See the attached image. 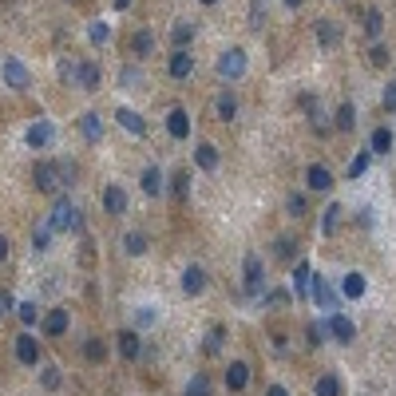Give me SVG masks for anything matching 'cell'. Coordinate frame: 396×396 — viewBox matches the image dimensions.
Listing matches in <instances>:
<instances>
[{
  "instance_id": "7bdbcfd3",
  "label": "cell",
  "mask_w": 396,
  "mask_h": 396,
  "mask_svg": "<svg viewBox=\"0 0 396 396\" xmlns=\"http://www.w3.org/2000/svg\"><path fill=\"white\" fill-rule=\"evenodd\" d=\"M325 337H329V329H325V321H313V325H309V345H321Z\"/></svg>"
},
{
  "instance_id": "f1b7e54d",
  "label": "cell",
  "mask_w": 396,
  "mask_h": 396,
  "mask_svg": "<svg viewBox=\"0 0 396 396\" xmlns=\"http://www.w3.org/2000/svg\"><path fill=\"white\" fill-rule=\"evenodd\" d=\"M131 52H135V56H151V52H155V36H151L147 28H139L135 36H131Z\"/></svg>"
},
{
  "instance_id": "4fadbf2b",
  "label": "cell",
  "mask_w": 396,
  "mask_h": 396,
  "mask_svg": "<svg viewBox=\"0 0 396 396\" xmlns=\"http://www.w3.org/2000/svg\"><path fill=\"white\" fill-rule=\"evenodd\" d=\"M246 384H250V364H246V361H230V364H226V388H230V393H242Z\"/></svg>"
},
{
  "instance_id": "11a10c76",
  "label": "cell",
  "mask_w": 396,
  "mask_h": 396,
  "mask_svg": "<svg viewBox=\"0 0 396 396\" xmlns=\"http://www.w3.org/2000/svg\"><path fill=\"white\" fill-rule=\"evenodd\" d=\"M285 8H301V0H282Z\"/></svg>"
},
{
  "instance_id": "8d00e7d4",
  "label": "cell",
  "mask_w": 396,
  "mask_h": 396,
  "mask_svg": "<svg viewBox=\"0 0 396 396\" xmlns=\"http://www.w3.org/2000/svg\"><path fill=\"white\" fill-rule=\"evenodd\" d=\"M337 127H341V131H353V127H357V111H353V103H341V107H337Z\"/></svg>"
},
{
  "instance_id": "8fae6325",
  "label": "cell",
  "mask_w": 396,
  "mask_h": 396,
  "mask_svg": "<svg viewBox=\"0 0 396 396\" xmlns=\"http://www.w3.org/2000/svg\"><path fill=\"white\" fill-rule=\"evenodd\" d=\"M167 135H171V139H190V115L183 107L167 111Z\"/></svg>"
},
{
  "instance_id": "6da1fadb",
  "label": "cell",
  "mask_w": 396,
  "mask_h": 396,
  "mask_svg": "<svg viewBox=\"0 0 396 396\" xmlns=\"http://www.w3.org/2000/svg\"><path fill=\"white\" fill-rule=\"evenodd\" d=\"M48 226H52V234H67V230H79L83 226V218H79V206L63 194V198H56V206H52V218H48Z\"/></svg>"
},
{
  "instance_id": "74e56055",
  "label": "cell",
  "mask_w": 396,
  "mask_h": 396,
  "mask_svg": "<svg viewBox=\"0 0 396 396\" xmlns=\"http://www.w3.org/2000/svg\"><path fill=\"white\" fill-rule=\"evenodd\" d=\"M187 396H210V377H206V373H198V377H190V384H187Z\"/></svg>"
},
{
  "instance_id": "5b68a950",
  "label": "cell",
  "mask_w": 396,
  "mask_h": 396,
  "mask_svg": "<svg viewBox=\"0 0 396 396\" xmlns=\"http://www.w3.org/2000/svg\"><path fill=\"white\" fill-rule=\"evenodd\" d=\"M4 83L16 87V92H28V87H32V72L16 60V56H8V60H4Z\"/></svg>"
},
{
  "instance_id": "7402d4cb",
  "label": "cell",
  "mask_w": 396,
  "mask_h": 396,
  "mask_svg": "<svg viewBox=\"0 0 396 396\" xmlns=\"http://www.w3.org/2000/svg\"><path fill=\"white\" fill-rule=\"evenodd\" d=\"M79 131H83V139H87V143H99V139H103V119H99L95 111H87V115L79 119Z\"/></svg>"
},
{
  "instance_id": "681fc988",
  "label": "cell",
  "mask_w": 396,
  "mask_h": 396,
  "mask_svg": "<svg viewBox=\"0 0 396 396\" xmlns=\"http://www.w3.org/2000/svg\"><path fill=\"white\" fill-rule=\"evenodd\" d=\"M368 56H373V63H377V67H384V63H388V48H373Z\"/></svg>"
},
{
  "instance_id": "f35d334b",
  "label": "cell",
  "mask_w": 396,
  "mask_h": 396,
  "mask_svg": "<svg viewBox=\"0 0 396 396\" xmlns=\"http://www.w3.org/2000/svg\"><path fill=\"white\" fill-rule=\"evenodd\" d=\"M40 380H44V388H48V393H56V388H60V368H56V364H44Z\"/></svg>"
},
{
  "instance_id": "4dcf8cb0",
  "label": "cell",
  "mask_w": 396,
  "mask_h": 396,
  "mask_svg": "<svg viewBox=\"0 0 396 396\" xmlns=\"http://www.w3.org/2000/svg\"><path fill=\"white\" fill-rule=\"evenodd\" d=\"M83 357H87V361H92V364L107 361V345H103L99 337H87V341H83Z\"/></svg>"
},
{
  "instance_id": "f546056e",
  "label": "cell",
  "mask_w": 396,
  "mask_h": 396,
  "mask_svg": "<svg viewBox=\"0 0 396 396\" xmlns=\"http://www.w3.org/2000/svg\"><path fill=\"white\" fill-rule=\"evenodd\" d=\"M123 250L131 253V258L147 253V234H143V230H131V234H123Z\"/></svg>"
},
{
  "instance_id": "b9f144b4",
  "label": "cell",
  "mask_w": 396,
  "mask_h": 396,
  "mask_svg": "<svg viewBox=\"0 0 396 396\" xmlns=\"http://www.w3.org/2000/svg\"><path fill=\"white\" fill-rule=\"evenodd\" d=\"M119 83H123V87H135V83H143V72L139 67H123V72H119Z\"/></svg>"
},
{
  "instance_id": "44dd1931",
  "label": "cell",
  "mask_w": 396,
  "mask_h": 396,
  "mask_svg": "<svg viewBox=\"0 0 396 396\" xmlns=\"http://www.w3.org/2000/svg\"><path fill=\"white\" fill-rule=\"evenodd\" d=\"M317 44H325V48L341 44V28H337V20H317Z\"/></svg>"
},
{
  "instance_id": "bcb514c9",
  "label": "cell",
  "mask_w": 396,
  "mask_h": 396,
  "mask_svg": "<svg viewBox=\"0 0 396 396\" xmlns=\"http://www.w3.org/2000/svg\"><path fill=\"white\" fill-rule=\"evenodd\" d=\"M135 325H139V329L155 325V309H151V305H143V309H139V317H135Z\"/></svg>"
},
{
  "instance_id": "7a4b0ae2",
  "label": "cell",
  "mask_w": 396,
  "mask_h": 396,
  "mask_svg": "<svg viewBox=\"0 0 396 396\" xmlns=\"http://www.w3.org/2000/svg\"><path fill=\"white\" fill-rule=\"evenodd\" d=\"M242 289H246V298H262V289H266V266L258 253H246V262H242Z\"/></svg>"
},
{
  "instance_id": "3957f363",
  "label": "cell",
  "mask_w": 396,
  "mask_h": 396,
  "mask_svg": "<svg viewBox=\"0 0 396 396\" xmlns=\"http://www.w3.org/2000/svg\"><path fill=\"white\" fill-rule=\"evenodd\" d=\"M214 67H218L222 79H242L246 76V52H242V48H226Z\"/></svg>"
},
{
  "instance_id": "d6a6232c",
  "label": "cell",
  "mask_w": 396,
  "mask_h": 396,
  "mask_svg": "<svg viewBox=\"0 0 396 396\" xmlns=\"http://www.w3.org/2000/svg\"><path fill=\"white\" fill-rule=\"evenodd\" d=\"M194 32H198V24H190V20H178V24H174V32H171V40L183 48L187 40H194Z\"/></svg>"
},
{
  "instance_id": "816d5d0a",
  "label": "cell",
  "mask_w": 396,
  "mask_h": 396,
  "mask_svg": "<svg viewBox=\"0 0 396 396\" xmlns=\"http://www.w3.org/2000/svg\"><path fill=\"white\" fill-rule=\"evenodd\" d=\"M4 262H8V238L0 234V266H4Z\"/></svg>"
},
{
  "instance_id": "7dc6e473",
  "label": "cell",
  "mask_w": 396,
  "mask_h": 396,
  "mask_svg": "<svg viewBox=\"0 0 396 396\" xmlns=\"http://www.w3.org/2000/svg\"><path fill=\"white\" fill-rule=\"evenodd\" d=\"M278 258H285V262L293 258V242L289 238H278Z\"/></svg>"
},
{
  "instance_id": "83f0119b",
  "label": "cell",
  "mask_w": 396,
  "mask_h": 396,
  "mask_svg": "<svg viewBox=\"0 0 396 396\" xmlns=\"http://www.w3.org/2000/svg\"><path fill=\"white\" fill-rule=\"evenodd\" d=\"M214 111H218L222 123H230V119L238 115V99H234V92H222V95H218V103H214Z\"/></svg>"
},
{
  "instance_id": "52a82bcc",
  "label": "cell",
  "mask_w": 396,
  "mask_h": 396,
  "mask_svg": "<svg viewBox=\"0 0 396 396\" xmlns=\"http://www.w3.org/2000/svg\"><path fill=\"white\" fill-rule=\"evenodd\" d=\"M28 147H36V151H44V147H52V139H56V127H52V119H36V123L28 127Z\"/></svg>"
},
{
  "instance_id": "f6af8a7d",
  "label": "cell",
  "mask_w": 396,
  "mask_h": 396,
  "mask_svg": "<svg viewBox=\"0 0 396 396\" xmlns=\"http://www.w3.org/2000/svg\"><path fill=\"white\" fill-rule=\"evenodd\" d=\"M222 337H226V329H222V325H214L210 341H206V353H218V348H222Z\"/></svg>"
},
{
  "instance_id": "6f0895ef",
  "label": "cell",
  "mask_w": 396,
  "mask_h": 396,
  "mask_svg": "<svg viewBox=\"0 0 396 396\" xmlns=\"http://www.w3.org/2000/svg\"><path fill=\"white\" fill-rule=\"evenodd\" d=\"M198 4H218V0H198Z\"/></svg>"
},
{
  "instance_id": "ee69618b",
  "label": "cell",
  "mask_w": 396,
  "mask_h": 396,
  "mask_svg": "<svg viewBox=\"0 0 396 396\" xmlns=\"http://www.w3.org/2000/svg\"><path fill=\"white\" fill-rule=\"evenodd\" d=\"M187 190H190V174L178 171V174H174V194H178V198H187Z\"/></svg>"
},
{
  "instance_id": "8992f818",
  "label": "cell",
  "mask_w": 396,
  "mask_h": 396,
  "mask_svg": "<svg viewBox=\"0 0 396 396\" xmlns=\"http://www.w3.org/2000/svg\"><path fill=\"white\" fill-rule=\"evenodd\" d=\"M309 289H313V301L325 309V313H341V298H337V289H333L325 278H313V285H309Z\"/></svg>"
},
{
  "instance_id": "9f6ffc18",
  "label": "cell",
  "mask_w": 396,
  "mask_h": 396,
  "mask_svg": "<svg viewBox=\"0 0 396 396\" xmlns=\"http://www.w3.org/2000/svg\"><path fill=\"white\" fill-rule=\"evenodd\" d=\"M127 4H131V0H115V8H119V12H123Z\"/></svg>"
},
{
  "instance_id": "836d02e7",
  "label": "cell",
  "mask_w": 396,
  "mask_h": 396,
  "mask_svg": "<svg viewBox=\"0 0 396 396\" xmlns=\"http://www.w3.org/2000/svg\"><path fill=\"white\" fill-rule=\"evenodd\" d=\"M16 317H20V321L32 329V325L40 321V305H36V301H24V305H16Z\"/></svg>"
},
{
  "instance_id": "ba28073f",
  "label": "cell",
  "mask_w": 396,
  "mask_h": 396,
  "mask_svg": "<svg viewBox=\"0 0 396 396\" xmlns=\"http://www.w3.org/2000/svg\"><path fill=\"white\" fill-rule=\"evenodd\" d=\"M325 329H329V337H337L341 345H348V341L357 337V325H353L345 313H329L325 317Z\"/></svg>"
},
{
  "instance_id": "d4e9b609",
  "label": "cell",
  "mask_w": 396,
  "mask_h": 396,
  "mask_svg": "<svg viewBox=\"0 0 396 396\" xmlns=\"http://www.w3.org/2000/svg\"><path fill=\"white\" fill-rule=\"evenodd\" d=\"M341 214H345V210H341L337 202L325 206V214H321V234H325V238L337 234V226H341Z\"/></svg>"
},
{
  "instance_id": "277c9868",
  "label": "cell",
  "mask_w": 396,
  "mask_h": 396,
  "mask_svg": "<svg viewBox=\"0 0 396 396\" xmlns=\"http://www.w3.org/2000/svg\"><path fill=\"white\" fill-rule=\"evenodd\" d=\"M32 178H36V187L44 190V194H56L60 187H67V183H63V163H40Z\"/></svg>"
},
{
  "instance_id": "e0dca14e",
  "label": "cell",
  "mask_w": 396,
  "mask_h": 396,
  "mask_svg": "<svg viewBox=\"0 0 396 396\" xmlns=\"http://www.w3.org/2000/svg\"><path fill=\"white\" fill-rule=\"evenodd\" d=\"M305 183H309V190H321V194H325V190L333 187V171L321 167V163H313V167L305 171Z\"/></svg>"
},
{
  "instance_id": "d6986e66",
  "label": "cell",
  "mask_w": 396,
  "mask_h": 396,
  "mask_svg": "<svg viewBox=\"0 0 396 396\" xmlns=\"http://www.w3.org/2000/svg\"><path fill=\"white\" fill-rule=\"evenodd\" d=\"M194 163H198L202 171H218V147H214V143H198V147H194Z\"/></svg>"
},
{
  "instance_id": "c3c4849f",
  "label": "cell",
  "mask_w": 396,
  "mask_h": 396,
  "mask_svg": "<svg viewBox=\"0 0 396 396\" xmlns=\"http://www.w3.org/2000/svg\"><path fill=\"white\" fill-rule=\"evenodd\" d=\"M384 107H388V111H396V79L388 83V87H384Z\"/></svg>"
},
{
  "instance_id": "f907efd6",
  "label": "cell",
  "mask_w": 396,
  "mask_h": 396,
  "mask_svg": "<svg viewBox=\"0 0 396 396\" xmlns=\"http://www.w3.org/2000/svg\"><path fill=\"white\" fill-rule=\"evenodd\" d=\"M262 20H266V12L253 4V8H250V28H262Z\"/></svg>"
},
{
  "instance_id": "ffe728a7",
  "label": "cell",
  "mask_w": 396,
  "mask_h": 396,
  "mask_svg": "<svg viewBox=\"0 0 396 396\" xmlns=\"http://www.w3.org/2000/svg\"><path fill=\"white\" fill-rule=\"evenodd\" d=\"M139 187H143L147 198H158V194H163V171H158V167H147L143 178H139Z\"/></svg>"
},
{
  "instance_id": "4316f807",
  "label": "cell",
  "mask_w": 396,
  "mask_h": 396,
  "mask_svg": "<svg viewBox=\"0 0 396 396\" xmlns=\"http://www.w3.org/2000/svg\"><path fill=\"white\" fill-rule=\"evenodd\" d=\"M313 396H341V380H337V373H321L313 384Z\"/></svg>"
},
{
  "instance_id": "f5cc1de1",
  "label": "cell",
  "mask_w": 396,
  "mask_h": 396,
  "mask_svg": "<svg viewBox=\"0 0 396 396\" xmlns=\"http://www.w3.org/2000/svg\"><path fill=\"white\" fill-rule=\"evenodd\" d=\"M269 305H278V301H285V289H273V293H266Z\"/></svg>"
},
{
  "instance_id": "1f68e13d",
  "label": "cell",
  "mask_w": 396,
  "mask_h": 396,
  "mask_svg": "<svg viewBox=\"0 0 396 396\" xmlns=\"http://www.w3.org/2000/svg\"><path fill=\"white\" fill-rule=\"evenodd\" d=\"M32 250L36 253H44V250H52V226H36V230H32Z\"/></svg>"
},
{
  "instance_id": "d590c367",
  "label": "cell",
  "mask_w": 396,
  "mask_h": 396,
  "mask_svg": "<svg viewBox=\"0 0 396 396\" xmlns=\"http://www.w3.org/2000/svg\"><path fill=\"white\" fill-rule=\"evenodd\" d=\"M87 40H92L95 48H99V44H107V40H111V24H103V20H95L92 28H87Z\"/></svg>"
},
{
  "instance_id": "ab89813d",
  "label": "cell",
  "mask_w": 396,
  "mask_h": 396,
  "mask_svg": "<svg viewBox=\"0 0 396 396\" xmlns=\"http://www.w3.org/2000/svg\"><path fill=\"white\" fill-rule=\"evenodd\" d=\"M285 210H289L293 218H301V214H305V194H289V198H285Z\"/></svg>"
},
{
  "instance_id": "30bf717a",
  "label": "cell",
  "mask_w": 396,
  "mask_h": 396,
  "mask_svg": "<svg viewBox=\"0 0 396 396\" xmlns=\"http://www.w3.org/2000/svg\"><path fill=\"white\" fill-rule=\"evenodd\" d=\"M115 119H119V127H123L127 135H135V139H143V135H147V119H143L139 111L119 107V111H115Z\"/></svg>"
},
{
  "instance_id": "603a6c76",
  "label": "cell",
  "mask_w": 396,
  "mask_h": 396,
  "mask_svg": "<svg viewBox=\"0 0 396 396\" xmlns=\"http://www.w3.org/2000/svg\"><path fill=\"white\" fill-rule=\"evenodd\" d=\"M119 353H123L127 361H135V357L143 353V341H139V333H135V329H123V333H119Z\"/></svg>"
},
{
  "instance_id": "60d3db41",
  "label": "cell",
  "mask_w": 396,
  "mask_h": 396,
  "mask_svg": "<svg viewBox=\"0 0 396 396\" xmlns=\"http://www.w3.org/2000/svg\"><path fill=\"white\" fill-rule=\"evenodd\" d=\"M364 171H368V151H364V155H357L353 163H348V178H361Z\"/></svg>"
},
{
  "instance_id": "e575fe53",
  "label": "cell",
  "mask_w": 396,
  "mask_h": 396,
  "mask_svg": "<svg viewBox=\"0 0 396 396\" xmlns=\"http://www.w3.org/2000/svg\"><path fill=\"white\" fill-rule=\"evenodd\" d=\"M364 32H368V36H380V32H384V16H380V8H368V12H364Z\"/></svg>"
},
{
  "instance_id": "680465c9",
  "label": "cell",
  "mask_w": 396,
  "mask_h": 396,
  "mask_svg": "<svg viewBox=\"0 0 396 396\" xmlns=\"http://www.w3.org/2000/svg\"><path fill=\"white\" fill-rule=\"evenodd\" d=\"M0 313H4V309H0Z\"/></svg>"
},
{
  "instance_id": "5bb4252c",
  "label": "cell",
  "mask_w": 396,
  "mask_h": 396,
  "mask_svg": "<svg viewBox=\"0 0 396 396\" xmlns=\"http://www.w3.org/2000/svg\"><path fill=\"white\" fill-rule=\"evenodd\" d=\"M167 72H171V79H187L194 72V56H190L187 48H178L171 56V63H167Z\"/></svg>"
},
{
  "instance_id": "9a60e30c",
  "label": "cell",
  "mask_w": 396,
  "mask_h": 396,
  "mask_svg": "<svg viewBox=\"0 0 396 396\" xmlns=\"http://www.w3.org/2000/svg\"><path fill=\"white\" fill-rule=\"evenodd\" d=\"M364 289H368V282H364L361 269H353V273H345V278H341V293H345L348 301H361Z\"/></svg>"
},
{
  "instance_id": "484cf974",
  "label": "cell",
  "mask_w": 396,
  "mask_h": 396,
  "mask_svg": "<svg viewBox=\"0 0 396 396\" xmlns=\"http://www.w3.org/2000/svg\"><path fill=\"white\" fill-rule=\"evenodd\" d=\"M309 285H313V269H309V262H298L293 266V289H298V298L309 293Z\"/></svg>"
},
{
  "instance_id": "9c48e42d",
  "label": "cell",
  "mask_w": 396,
  "mask_h": 396,
  "mask_svg": "<svg viewBox=\"0 0 396 396\" xmlns=\"http://www.w3.org/2000/svg\"><path fill=\"white\" fill-rule=\"evenodd\" d=\"M16 361L20 364H40V341H36V337H32V333H20V337H16Z\"/></svg>"
},
{
  "instance_id": "7c38bea8",
  "label": "cell",
  "mask_w": 396,
  "mask_h": 396,
  "mask_svg": "<svg viewBox=\"0 0 396 396\" xmlns=\"http://www.w3.org/2000/svg\"><path fill=\"white\" fill-rule=\"evenodd\" d=\"M206 282H210V278H206L202 266H187V269H183V293H187V298H198V293L206 289Z\"/></svg>"
},
{
  "instance_id": "cb8c5ba5",
  "label": "cell",
  "mask_w": 396,
  "mask_h": 396,
  "mask_svg": "<svg viewBox=\"0 0 396 396\" xmlns=\"http://www.w3.org/2000/svg\"><path fill=\"white\" fill-rule=\"evenodd\" d=\"M393 151V131L388 127H377L373 139H368V155H388Z\"/></svg>"
},
{
  "instance_id": "db71d44e",
  "label": "cell",
  "mask_w": 396,
  "mask_h": 396,
  "mask_svg": "<svg viewBox=\"0 0 396 396\" xmlns=\"http://www.w3.org/2000/svg\"><path fill=\"white\" fill-rule=\"evenodd\" d=\"M266 396H289V388H285V384H269Z\"/></svg>"
},
{
  "instance_id": "ac0fdd59",
  "label": "cell",
  "mask_w": 396,
  "mask_h": 396,
  "mask_svg": "<svg viewBox=\"0 0 396 396\" xmlns=\"http://www.w3.org/2000/svg\"><path fill=\"white\" fill-rule=\"evenodd\" d=\"M67 325H72V313H67V309H52V313L44 317V333H48V337H63Z\"/></svg>"
},
{
  "instance_id": "2e32d148",
  "label": "cell",
  "mask_w": 396,
  "mask_h": 396,
  "mask_svg": "<svg viewBox=\"0 0 396 396\" xmlns=\"http://www.w3.org/2000/svg\"><path fill=\"white\" fill-rule=\"evenodd\" d=\"M103 210H107L111 218L127 214V194H123V187H103Z\"/></svg>"
}]
</instances>
